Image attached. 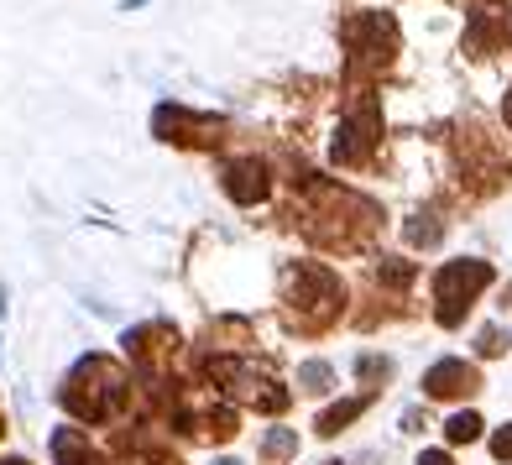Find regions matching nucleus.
<instances>
[{
    "instance_id": "obj_4",
    "label": "nucleus",
    "mask_w": 512,
    "mask_h": 465,
    "mask_svg": "<svg viewBox=\"0 0 512 465\" xmlns=\"http://www.w3.org/2000/svg\"><path fill=\"white\" fill-rule=\"evenodd\" d=\"M345 37H351L356 63H387V58H392V21H387L382 11L356 16L351 27H345Z\"/></svg>"
},
{
    "instance_id": "obj_18",
    "label": "nucleus",
    "mask_w": 512,
    "mask_h": 465,
    "mask_svg": "<svg viewBox=\"0 0 512 465\" xmlns=\"http://www.w3.org/2000/svg\"><path fill=\"white\" fill-rule=\"evenodd\" d=\"M507 126H512V95H507Z\"/></svg>"
},
{
    "instance_id": "obj_8",
    "label": "nucleus",
    "mask_w": 512,
    "mask_h": 465,
    "mask_svg": "<svg viewBox=\"0 0 512 465\" xmlns=\"http://www.w3.org/2000/svg\"><path fill=\"white\" fill-rule=\"evenodd\" d=\"M157 131L168 142H215L220 121H194L189 110H157Z\"/></svg>"
},
{
    "instance_id": "obj_19",
    "label": "nucleus",
    "mask_w": 512,
    "mask_h": 465,
    "mask_svg": "<svg viewBox=\"0 0 512 465\" xmlns=\"http://www.w3.org/2000/svg\"><path fill=\"white\" fill-rule=\"evenodd\" d=\"M0 465H27V460H0Z\"/></svg>"
},
{
    "instance_id": "obj_7",
    "label": "nucleus",
    "mask_w": 512,
    "mask_h": 465,
    "mask_svg": "<svg viewBox=\"0 0 512 465\" xmlns=\"http://www.w3.org/2000/svg\"><path fill=\"white\" fill-rule=\"evenodd\" d=\"M220 183H225V194L236 199V204H256V199H267V168H262L256 157L225 162V168H220Z\"/></svg>"
},
{
    "instance_id": "obj_6",
    "label": "nucleus",
    "mask_w": 512,
    "mask_h": 465,
    "mask_svg": "<svg viewBox=\"0 0 512 465\" xmlns=\"http://www.w3.org/2000/svg\"><path fill=\"white\" fill-rule=\"evenodd\" d=\"M481 387V371L471 361H439L429 377H424V392L434 403H455V398H471V392Z\"/></svg>"
},
{
    "instance_id": "obj_10",
    "label": "nucleus",
    "mask_w": 512,
    "mask_h": 465,
    "mask_svg": "<svg viewBox=\"0 0 512 465\" xmlns=\"http://www.w3.org/2000/svg\"><path fill=\"white\" fill-rule=\"evenodd\" d=\"M366 403H371V398H345V403H335V408H324V413H319V434H340Z\"/></svg>"
},
{
    "instance_id": "obj_3",
    "label": "nucleus",
    "mask_w": 512,
    "mask_h": 465,
    "mask_svg": "<svg viewBox=\"0 0 512 465\" xmlns=\"http://www.w3.org/2000/svg\"><path fill=\"white\" fill-rule=\"evenodd\" d=\"M340 283H335V272H324V267H298L293 272V319H298V330H324L335 314H340Z\"/></svg>"
},
{
    "instance_id": "obj_13",
    "label": "nucleus",
    "mask_w": 512,
    "mask_h": 465,
    "mask_svg": "<svg viewBox=\"0 0 512 465\" xmlns=\"http://www.w3.org/2000/svg\"><path fill=\"white\" fill-rule=\"evenodd\" d=\"M298 382H304V392H324V387H330V366H304V371H298Z\"/></svg>"
},
{
    "instance_id": "obj_14",
    "label": "nucleus",
    "mask_w": 512,
    "mask_h": 465,
    "mask_svg": "<svg viewBox=\"0 0 512 465\" xmlns=\"http://www.w3.org/2000/svg\"><path fill=\"white\" fill-rule=\"evenodd\" d=\"M387 377H392V361H377V356L361 361V382H387Z\"/></svg>"
},
{
    "instance_id": "obj_11",
    "label": "nucleus",
    "mask_w": 512,
    "mask_h": 465,
    "mask_svg": "<svg viewBox=\"0 0 512 465\" xmlns=\"http://www.w3.org/2000/svg\"><path fill=\"white\" fill-rule=\"evenodd\" d=\"M445 439L450 445H471V439H481V418L476 413H455L445 424Z\"/></svg>"
},
{
    "instance_id": "obj_12",
    "label": "nucleus",
    "mask_w": 512,
    "mask_h": 465,
    "mask_svg": "<svg viewBox=\"0 0 512 465\" xmlns=\"http://www.w3.org/2000/svg\"><path fill=\"white\" fill-rule=\"evenodd\" d=\"M293 450H298V434H293V429H272V434H267V445H262V460L277 465V460H288Z\"/></svg>"
},
{
    "instance_id": "obj_1",
    "label": "nucleus",
    "mask_w": 512,
    "mask_h": 465,
    "mask_svg": "<svg viewBox=\"0 0 512 465\" xmlns=\"http://www.w3.org/2000/svg\"><path fill=\"white\" fill-rule=\"evenodd\" d=\"M131 403V377L105 356H89L63 387V408L74 418H89V424H105Z\"/></svg>"
},
{
    "instance_id": "obj_15",
    "label": "nucleus",
    "mask_w": 512,
    "mask_h": 465,
    "mask_svg": "<svg viewBox=\"0 0 512 465\" xmlns=\"http://www.w3.org/2000/svg\"><path fill=\"white\" fill-rule=\"evenodd\" d=\"M476 351H481V356H502V351H507V340H502V330H481V340H476Z\"/></svg>"
},
{
    "instance_id": "obj_16",
    "label": "nucleus",
    "mask_w": 512,
    "mask_h": 465,
    "mask_svg": "<svg viewBox=\"0 0 512 465\" xmlns=\"http://www.w3.org/2000/svg\"><path fill=\"white\" fill-rule=\"evenodd\" d=\"M492 455H497V460H512V424L492 434Z\"/></svg>"
},
{
    "instance_id": "obj_2",
    "label": "nucleus",
    "mask_w": 512,
    "mask_h": 465,
    "mask_svg": "<svg viewBox=\"0 0 512 465\" xmlns=\"http://www.w3.org/2000/svg\"><path fill=\"white\" fill-rule=\"evenodd\" d=\"M486 283H492V262H450V267H439V277H434V298H439L434 314H439V324L455 330Z\"/></svg>"
},
{
    "instance_id": "obj_17",
    "label": "nucleus",
    "mask_w": 512,
    "mask_h": 465,
    "mask_svg": "<svg viewBox=\"0 0 512 465\" xmlns=\"http://www.w3.org/2000/svg\"><path fill=\"white\" fill-rule=\"evenodd\" d=\"M418 465H450V455L445 450H424V455H418Z\"/></svg>"
},
{
    "instance_id": "obj_20",
    "label": "nucleus",
    "mask_w": 512,
    "mask_h": 465,
    "mask_svg": "<svg viewBox=\"0 0 512 465\" xmlns=\"http://www.w3.org/2000/svg\"><path fill=\"white\" fill-rule=\"evenodd\" d=\"M220 465H236V460H220Z\"/></svg>"
},
{
    "instance_id": "obj_9",
    "label": "nucleus",
    "mask_w": 512,
    "mask_h": 465,
    "mask_svg": "<svg viewBox=\"0 0 512 465\" xmlns=\"http://www.w3.org/2000/svg\"><path fill=\"white\" fill-rule=\"evenodd\" d=\"M53 455H58V465H105L95 450H89V439L79 429H58L53 434Z\"/></svg>"
},
{
    "instance_id": "obj_5",
    "label": "nucleus",
    "mask_w": 512,
    "mask_h": 465,
    "mask_svg": "<svg viewBox=\"0 0 512 465\" xmlns=\"http://www.w3.org/2000/svg\"><path fill=\"white\" fill-rule=\"evenodd\" d=\"M371 147H377V105L366 100V105L351 115V121L340 126V136H335V157L356 168V162H366V157H371Z\"/></svg>"
}]
</instances>
